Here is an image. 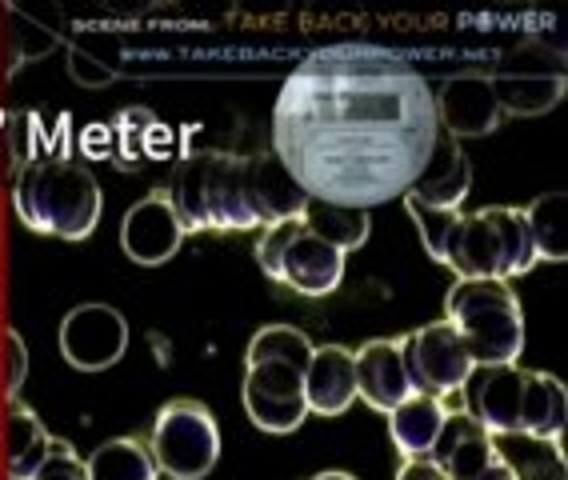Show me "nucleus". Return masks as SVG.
<instances>
[{
    "mask_svg": "<svg viewBox=\"0 0 568 480\" xmlns=\"http://www.w3.org/2000/svg\"><path fill=\"white\" fill-rule=\"evenodd\" d=\"M437 136L433 84L381 44L308 52L273 104V156L325 205L368 213L405 196Z\"/></svg>",
    "mask_w": 568,
    "mask_h": 480,
    "instance_id": "1",
    "label": "nucleus"
},
{
    "mask_svg": "<svg viewBox=\"0 0 568 480\" xmlns=\"http://www.w3.org/2000/svg\"><path fill=\"white\" fill-rule=\"evenodd\" d=\"M173 208L184 233H244L293 221L305 208V188L273 153L193 149L173 176Z\"/></svg>",
    "mask_w": 568,
    "mask_h": 480,
    "instance_id": "2",
    "label": "nucleus"
},
{
    "mask_svg": "<svg viewBox=\"0 0 568 480\" xmlns=\"http://www.w3.org/2000/svg\"><path fill=\"white\" fill-rule=\"evenodd\" d=\"M12 208L29 233L84 241L101 225L104 193L101 181L77 161H37L12 181Z\"/></svg>",
    "mask_w": 568,
    "mask_h": 480,
    "instance_id": "3",
    "label": "nucleus"
},
{
    "mask_svg": "<svg viewBox=\"0 0 568 480\" xmlns=\"http://www.w3.org/2000/svg\"><path fill=\"white\" fill-rule=\"evenodd\" d=\"M445 320L473 365H517L525 353V308L505 280H457L445 297Z\"/></svg>",
    "mask_w": 568,
    "mask_h": 480,
    "instance_id": "4",
    "label": "nucleus"
},
{
    "mask_svg": "<svg viewBox=\"0 0 568 480\" xmlns=\"http://www.w3.org/2000/svg\"><path fill=\"white\" fill-rule=\"evenodd\" d=\"M537 253L528 236L525 208L493 205L473 216H460V228L453 236V248L445 256V268L457 273V280H505L532 273Z\"/></svg>",
    "mask_w": 568,
    "mask_h": 480,
    "instance_id": "5",
    "label": "nucleus"
},
{
    "mask_svg": "<svg viewBox=\"0 0 568 480\" xmlns=\"http://www.w3.org/2000/svg\"><path fill=\"white\" fill-rule=\"evenodd\" d=\"M256 265L268 280L293 288L301 297H328L345 280V253L313 236L296 216L264 228Z\"/></svg>",
    "mask_w": 568,
    "mask_h": 480,
    "instance_id": "6",
    "label": "nucleus"
},
{
    "mask_svg": "<svg viewBox=\"0 0 568 480\" xmlns=\"http://www.w3.org/2000/svg\"><path fill=\"white\" fill-rule=\"evenodd\" d=\"M156 472L173 480H204L221 460V429L201 400H169L153 420L149 437Z\"/></svg>",
    "mask_w": 568,
    "mask_h": 480,
    "instance_id": "7",
    "label": "nucleus"
},
{
    "mask_svg": "<svg viewBox=\"0 0 568 480\" xmlns=\"http://www.w3.org/2000/svg\"><path fill=\"white\" fill-rule=\"evenodd\" d=\"M244 412L264 432H296L308 417L305 368L288 360H248L244 372Z\"/></svg>",
    "mask_w": 568,
    "mask_h": 480,
    "instance_id": "8",
    "label": "nucleus"
},
{
    "mask_svg": "<svg viewBox=\"0 0 568 480\" xmlns=\"http://www.w3.org/2000/svg\"><path fill=\"white\" fill-rule=\"evenodd\" d=\"M493 92H497L500 113L513 116H540L548 109H557L565 96V69L560 57L548 61V52L540 44H520L513 57H505L493 76Z\"/></svg>",
    "mask_w": 568,
    "mask_h": 480,
    "instance_id": "9",
    "label": "nucleus"
},
{
    "mask_svg": "<svg viewBox=\"0 0 568 480\" xmlns=\"http://www.w3.org/2000/svg\"><path fill=\"white\" fill-rule=\"evenodd\" d=\"M400 348H405V372L413 392H428V397L445 400L448 392H460V385L473 372V357H468L465 340L457 337V328L448 320L408 333Z\"/></svg>",
    "mask_w": 568,
    "mask_h": 480,
    "instance_id": "10",
    "label": "nucleus"
},
{
    "mask_svg": "<svg viewBox=\"0 0 568 480\" xmlns=\"http://www.w3.org/2000/svg\"><path fill=\"white\" fill-rule=\"evenodd\" d=\"M129 353V320L112 305L89 300L61 320V357L81 372H104Z\"/></svg>",
    "mask_w": 568,
    "mask_h": 480,
    "instance_id": "11",
    "label": "nucleus"
},
{
    "mask_svg": "<svg viewBox=\"0 0 568 480\" xmlns=\"http://www.w3.org/2000/svg\"><path fill=\"white\" fill-rule=\"evenodd\" d=\"M184 245V225L173 208L169 188H153L149 196H141L136 205L124 213L121 221V248L124 256H132L136 265L153 268L173 261Z\"/></svg>",
    "mask_w": 568,
    "mask_h": 480,
    "instance_id": "12",
    "label": "nucleus"
},
{
    "mask_svg": "<svg viewBox=\"0 0 568 480\" xmlns=\"http://www.w3.org/2000/svg\"><path fill=\"white\" fill-rule=\"evenodd\" d=\"M433 104H437L440 133L453 136V141L497 133L500 116H505L488 72H457V76L440 81V89L433 92Z\"/></svg>",
    "mask_w": 568,
    "mask_h": 480,
    "instance_id": "13",
    "label": "nucleus"
},
{
    "mask_svg": "<svg viewBox=\"0 0 568 480\" xmlns=\"http://www.w3.org/2000/svg\"><path fill=\"white\" fill-rule=\"evenodd\" d=\"M460 392H465V412L488 437L520 432V392H525L520 365H473Z\"/></svg>",
    "mask_w": 568,
    "mask_h": 480,
    "instance_id": "14",
    "label": "nucleus"
},
{
    "mask_svg": "<svg viewBox=\"0 0 568 480\" xmlns=\"http://www.w3.org/2000/svg\"><path fill=\"white\" fill-rule=\"evenodd\" d=\"M468 188H473V164H468L460 141H453V136L440 133L437 144H433V153H428L425 168H420V176H416L413 188H408L400 201H413V205H425V208H453V213H460Z\"/></svg>",
    "mask_w": 568,
    "mask_h": 480,
    "instance_id": "15",
    "label": "nucleus"
},
{
    "mask_svg": "<svg viewBox=\"0 0 568 480\" xmlns=\"http://www.w3.org/2000/svg\"><path fill=\"white\" fill-rule=\"evenodd\" d=\"M353 357H356V397L365 400L368 409L388 417L400 400L413 397L400 340H368V345L356 348Z\"/></svg>",
    "mask_w": 568,
    "mask_h": 480,
    "instance_id": "16",
    "label": "nucleus"
},
{
    "mask_svg": "<svg viewBox=\"0 0 568 480\" xmlns=\"http://www.w3.org/2000/svg\"><path fill=\"white\" fill-rule=\"evenodd\" d=\"M425 460H433L448 480H477L497 460V452L493 437L468 412H448Z\"/></svg>",
    "mask_w": 568,
    "mask_h": 480,
    "instance_id": "17",
    "label": "nucleus"
},
{
    "mask_svg": "<svg viewBox=\"0 0 568 480\" xmlns=\"http://www.w3.org/2000/svg\"><path fill=\"white\" fill-rule=\"evenodd\" d=\"M305 400L308 417H341L356 400V357L345 345L313 348L305 368Z\"/></svg>",
    "mask_w": 568,
    "mask_h": 480,
    "instance_id": "18",
    "label": "nucleus"
},
{
    "mask_svg": "<svg viewBox=\"0 0 568 480\" xmlns=\"http://www.w3.org/2000/svg\"><path fill=\"white\" fill-rule=\"evenodd\" d=\"M448 409L440 397H428V392H413L408 400H400L393 412H388V437H393L396 452L405 460H425L433 440H437L440 425H445Z\"/></svg>",
    "mask_w": 568,
    "mask_h": 480,
    "instance_id": "19",
    "label": "nucleus"
},
{
    "mask_svg": "<svg viewBox=\"0 0 568 480\" xmlns=\"http://www.w3.org/2000/svg\"><path fill=\"white\" fill-rule=\"evenodd\" d=\"M493 452L513 472V480H568L560 440L528 437V432H505V437H493Z\"/></svg>",
    "mask_w": 568,
    "mask_h": 480,
    "instance_id": "20",
    "label": "nucleus"
},
{
    "mask_svg": "<svg viewBox=\"0 0 568 480\" xmlns=\"http://www.w3.org/2000/svg\"><path fill=\"white\" fill-rule=\"evenodd\" d=\"M568 420V392L557 377L548 372H525V392H520V432L528 437L560 440Z\"/></svg>",
    "mask_w": 568,
    "mask_h": 480,
    "instance_id": "21",
    "label": "nucleus"
},
{
    "mask_svg": "<svg viewBox=\"0 0 568 480\" xmlns=\"http://www.w3.org/2000/svg\"><path fill=\"white\" fill-rule=\"evenodd\" d=\"M4 440H9V480H32V472L41 469L52 452V432L44 429V420L37 409L12 400L9 425H4Z\"/></svg>",
    "mask_w": 568,
    "mask_h": 480,
    "instance_id": "22",
    "label": "nucleus"
},
{
    "mask_svg": "<svg viewBox=\"0 0 568 480\" xmlns=\"http://www.w3.org/2000/svg\"><path fill=\"white\" fill-rule=\"evenodd\" d=\"M296 221L313 236H321V241H328L333 248H341L345 256L356 253V248L368 241V233H373V221H368L365 208L325 205V201H313V196L305 201V208H301Z\"/></svg>",
    "mask_w": 568,
    "mask_h": 480,
    "instance_id": "23",
    "label": "nucleus"
},
{
    "mask_svg": "<svg viewBox=\"0 0 568 480\" xmlns=\"http://www.w3.org/2000/svg\"><path fill=\"white\" fill-rule=\"evenodd\" d=\"M84 472H89V480H161L153 452L136 437L104 440L101 449L84 460Z\"/></svg>",
    "mask_w": 568,
    "mask_h": 480,
    "instance_id": "24",
    "label": "nucleus"
},
{
    "mask_svg": "<svg viewBox=\"0 0 568 480\" xmlns=\"http://www.w3.org/2000/svg\"><path fill=\"white\" fill-rule=\"evenodd\" d=\"M112 133V161L116 168H141L149 156L156 153V136H161V121L149 109H124L116 121L109 124Z\"/></svg>",
    "mask_w": 568,
    "mask_h": 480,
    "instance_id": "25",
    "label": "nucleus"
},
{
    "mask_svg": "<svg viewBox=\"0 0 568 480\" xmlns=\"http://www.w3.org/2000/svg\"><path fill=\"white\" fill-rule=\"evenodd\" d=\"M565 208H568V193H540L537 201L525 208L528 236H532V253H537V261H552V265L565 261V253H568Z\"/></svg>",
    "mask_w": 568,
    "mask_h": 480,
    "instance_id": "26",
    "label": "nucleus"
},
{
    "mask_svg": "<svg viewBox=\"0 0 568 480\" xmlns=\"http://www.w3.org/2000/svg\"><path fill=\"white\" fill-rule=\"evenodd\" d=\"M313 340L293 325H268L248 340V360H288V365L308 368L313 360Z\"/></svg>",
    "mask_w": 568,
    "mask_h": 480,
    "instance_id": "27",
    "label": "nucleus"
},
{
    "mask_svg": "<svg viewBox=\"0 0 568 480\" xmlns=\"http://www.w3.org/2000/svg\"><path fill=\"white\" fill-rule=\"evenodd\" d=\"M405 208L416 221V233H420L425 253L433 256L437 265H445L448 248H453V236H457V228H460V213H453V208H425V205H413V201H405Z\"/></svg>",
    "mask_w": 568,
    "mask_h": 480,
    "instance_id": "28",
    "label": "nucleus"
},
{
    "mask_svg": "<svg viewBox=\"0 0 568 480\" xmlns=\"http://www.w3.org/2000/svg\"><path fill=\"white\" fill-rule=\"evenodd\" d=\"M32 480H89V472H84V460L77 457L69 440H52L49 460L32 472Z\"/></svg>",
    "mask_w": 568,
    "mask_h": 480,
    "instance_id": "29",
    "label": "nucleus"
},
{
    "mask_svg": "<svg viewBox=\"0 0 568 480\" xmlns=\"http://www.w3.org/2000/svg\"><path fill=\"white\" fill-rule=\"evenodd\" d=\"M4 357H9V372H4V397L9 405L17 400V392L24 389V377H29V348H24L21 333H4Z\"/></svg>",
    "mask_w": 568,
    "mask_h": 480,
    "instance_id": "30",
    "label": "nucleus"
},
{
    "mask_svg": "<svg viewBox=\"0 0 568 480\" xmlns=\"http://www.w3.org/2000/svg\"><path fill=\"white\" fill-rule=\"evenodd\" d=\"M396 480H448V477L433 460H405V464L396 469Z\"/></svg>",
    "mask_w": 568,
    "mask_h": 480,
    "instance_id": "31",
    "label": "nucleus"
},
{
    "mask_svg": "<svg viewBox=\"0 0 568 480\" xmlns=\"http://www.w3.org/2000/svg\"><path fill=\"white\" fill-rule=\"evenodd\" d=\"M477 480H513V472H508L505 464H500V460H493V464H488V469L480 472Z\"/></svg>",
    "mask_w": 568,
    "mask_h": 480,
    "instance_id": "32",
    "label": "nucleus"
},
{
    "mask_svg": "<svg viewBox=\"0 0 568 480\" xmlns=\"http://www.w3.org/2000/svg\"><path fill=\"white\" fill-rule=\"evenodd\" d=\"M313 480H356V477H348V472H316Z\"/></svg>",
    "mask_w": 568,
    "mask_h": 480,
    "instance_id": "33",
    "label": "nucleus"
},
{
    "mask_svg": "<svg viewBox=\"0 0 568 480\" xmlns=\"http://www.w3.org/2000/svg\"><path fill=\"white\" fill-rule=\"evenodd\" d=\"M164 480H173V477H164Z\"/></svg>",
    "mask_w": 568,
    "mask_h": 480,
    "instance_id": "34",
    "label": "nucleus"
}]
</instances>
